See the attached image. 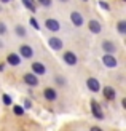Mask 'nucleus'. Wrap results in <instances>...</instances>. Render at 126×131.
Instances as JSON below:
<instances>
[{"label": "nucleus", "mask_w": 126, "mask_h": 131, "mask_svg": "<svg viewBox=\"0 0 126 131\" xmlns=\"http://www.w3.org/2000/svg\"><path fill=\"white\" fill-rule=\"evenodd\" d=\"M102 62H104L105 67H109V69L117 67V64H118V61H117V58L113 56V53H105L104 58H102Z\"/></svg>", "instance_id": "f257e3e1"}, {"label": "nucleus", "mask_w": 126, "mask_h": 131, "mask_svg": "<svg viewBox=\"0 0 126 131\" xmlns=\"http://www.w3.org/2000/svg\"><path fill=\"white\" fill-rule=\"evenodd\" d=\"M43 94H45V97H46L48 101H54L56 97H58V93H56V90H54V88H45Z\"/></svg>", "instance_id": "ddd939ff"}, {"label": "nucleus", "mask_w": 126, "mask_h": 131, "mask_svg": "<svg viewBox=\"0 0 126 131\" xmlns=\"http://www.w3.org/2000/svg\"><path fill=\"white\" fill-rule=\"evenodd\" d=\"M3 102L6 104V106H11V97L8 94H3Z\"/></svg>", "instance_id": "aec40b11"}, {"label": "nucleus", "mask_w": 126, "mask_h": 131, "mask_svg": "<svg viewBox=\"0 0 126 131\" xmlns=\"http://www.w3.org/2000/svg\"><path fill=\"white\" fill-rule=\"evenodd\" d=\"M22 3H24V6H26L27 10L35 11V2H34V0H22Z\"/></svg>", "instance_id": "dca6fc26"}, {"label": "nucleus", "mask_w": 126, "mask_h": 131, "mask_svg": "<svg viewBox=\"0 0 126 131\" xmlns=\"http://www.w3.org/2000/svg\"><path fill=\"white\" fill-rule=\"evenodd\" d=\"M86 86H88L91 91H94V93H97V91L101 90V85H99V80H96L94 77H89L88 80H86Z\"/></svg>", "instance_id": "20e7f679"}, {"label": "nucleus", "mask_w": 126, "mask_h": 131, "mask_svg": "<svg viewBox=\"0 0 126 131\" xmlns=\"http://www.w3.org/2000/svg\"><path fill=\"white\" fill-rule=\"evenodd\" d=\"M2 2H3V3H8V2H10V0H2Z\"/></svg>", "instance_id": "cd10ccee"}, {"label": "nucleus", "mask_w": 126, "mask_h": 131, "mask_svg": "<svg viewBox=\"0 0 126 131\" xmlns=\"http://www.w3.org/2000/svg\"><path fill=\"white\" fill-rule=\"evenodd\" d=\"M85 2H86V0H85Z\"/></svg>", "instance_id": "7c9ffc66"}, {"label": "nucleus", "mask_w": 126, "mask_h": 131, "mask_svg": "<svg viewBox=\"0 0 126 131\" xmlns=\"http://www.w3.org/2000/svg\"><path fill=\"white\" fill-rule=\"evenodd\" d=\"M45 26H46V29H50L51 32H58L59 29H61V26H59V23L56 21V19H46Z\"/></svg>", "instance_id": "6e6552de"}, {"label": "nucleus", "mask_w": 126, "mask_h": 131, "mask_svg": "<svg viewBox=\"0 0 126 131\" xmlns=\"http://www.w3.org/2000/svg\"><path fill=\"white\" fill-rule=\"evenodd\" d=\"M24 107H26V109H29V107H30V101H29V99H26V101H24Z\"/></svg>", "instance_id": "a878e982"}, {"label": "nucleus", "mask_w": 126, "mask_h": 131, "mask_svg": "<svg viewBox=\"0 0 126 131\" xmlns=\"http://www.w3.org/2000/svg\"><path fill=\"white\" fill-rule=\"evenodd\" d=\"M88 29L93 32V34H99V32L102 30V24L99 21H89L88 23Z\"/></svg>", "instance_id": "9d476101"}, {"label": "nucleus", "mask_w": 126, "mask_h": 131, "mask_svg": "<svg viewBox=\"0 0 126 131\" xmlns=\"http://www.w3.org/2000/svg\"><path fill=\"white\" fill-rule=\"evenodd\" d=\"M61 2H67V0H61Z\"/></svg>", "instance_id": "c756f323"}, {"label": "nucleus", "mask_w": 126, "mask_h": 131, "mask_svg": "<svg viewBox=\"0 0 126 131\" xmlns=\"http://www.w3.org/2000/svg\"><path fill=\"white\" fill-rule=\"evenodd\" d=\"M5 32H6V26L3 23H0V34H5Z\"/></svg>", "instance_id": "5701e85b"}, {"label": "nucleus", "mask_w": 126, "mask_h": 131, "mask_svg": "<svg viewBox=\"0 0 126 131\" xmlns=\"http://www.w3.org/2000/svg\"><path fill=\"white\" fill-rule=\"evenodd\" d=\"M56 82H58L59 85H64V83H65V80H64V78H61V77H58V78H56Z\"/></svg>", "instance_id": "b1692460"}, {"label": "nucleus", "mask_w": 126, "mask_h": 131, "mask_svg": "<svg viewBox=\"0 0 126 131\" xmlns=\"http://www.w3.org/2000/svg\"><path fill=\"white\" fill-rule=\"evenodd\" d=\"M19 54L24 56V58H32L34 56V51L29 45H21V48H19Z\"/></svg>", "instance_id": "9b49d317"}, {"label": "nucleus", "mask_w": 126, "mask_h": 131, "mask_svg": "<svg viewBox=\"0 0 126 131\" xmlns=\"http://www.w3.org/2000/svg\"><path fill=\"white\" fill-rule=\"evenodd\" d=\"M91 110H93V115H94L97 120H102L104 118V112L101 110V107H99V104L96 101H91Z\"/></svg>", "instance_id": "7ed1b4c3"}, {"label": "nucleus", "mask_w": 126, "mask_h": 131, "mask_svg": "<svg viewBox=\"0 0 126 131\" xmlns=\"http://www.w3.org/2000/svg\"><path fill=\"white\" fill-rule=\"evenodd\" d=\"M2 47H3V45H2V43H0V48H2Z\"/></svg>", "instance_id": "c85d7f7f"}, {"label": "nucleus", "mask_w": 126, "mask_h": 131, "mask_svg": "<svg viewBox=\"0 0 126 131\" xmlns=\"http://www.w3.org/2000/svg\"><path fill=\"white\" fill-rule=\"evenodd\" d=\"M38 3L43 5V6H50L51 5V0H38Z\"/></svg>", "instance_id": "412c9836"}, {"label": "nucleus", "mask_w": 126, "mask_h": 131, "mask_svg": "<svg viewBox=\"0 0 126 131\" xmlns=\"http://www.w3.org/2000/svg\"><path fill=\"white\" fill-rule=\"evenodd\" d=\"M3 69H5V64H3V62H0V72H2Z\"/></svg>", "instance_id": "bb28decb"}, {"label": "nucleus", "mask_w": 126, "mask_h": 131, "mask_svg": "<svg viewBox=\"0 0 126 131\" xmlns=\"http://www.w3.org/2000/svg\"><path fill=\"white\" fill-rule=\"evenodd\" d=\"M70 21H72V24H75L77 27H80V26H83V16L78 11H72L70 13Z\"/></svg>", "instance_id": "423d86ee"}, {"label": "nucleus", "mask_w": 126, "mask_h": 131, "mask_svg": "<svg viewBox=\"0 0 126 131\" xmlns=\"http://www.w3.org/2000/svg\"><path fill=\"white\" fill-rule=\"evenodd\" d=\"M102 48H104L105 53H115V51H117V47H115V45L112 43L110 40H105V42L102 43Z\"/></svg>", "instance_id": "4468645a"}, {"label": "nucleus", "mask_w": 126, "mask_h": 131, "mask_svg": "<svg viewBox=\"0 0 126 131\" xmlns=\"http://www.w3.org/2000/svg\"><path fill=\"white\" fill-rule=\"evenodd\" d=\"M6 61H8V64H11V66H19L21 64V58L18 54H15V53H11V54H8Z\"/></svg>", "instance_id": "2eb2a0df"}, {"label": "nucleus", "mask_w": 126, "mask_h": 131, "mask_svg": "<svg viewBox=\"0 0 126 131\" xmlns=\"http://www.w3.org/2000/svg\"><path fill=\"white\" fill-rule=\"evenodd\" d=\"M32 70H34L35 75H43L45 72H46L45 66H43L42 62H34V64H32Z\"/></svg>", "instance_id": "f8f14e48"}, {"label": "nucleus", "mask_w": 126, "mask_h": 131, "mask_svg": "<svg viewBox=\"0 0 126 131\" xmlns=\"http://www.w3.org/2000/svg\"><path fill=\"white\" fill-rule=\"evenodd\" d=\"M13 110H15L16 115H22L24 114V107H21V106H15V109H13Z\"/></svg>", "instance_id": "6ab92c4d"}, {"label": "nucleus", "mask_w": 126, "mask_h": 131, "mask_svg": "<svg viewBox=\"0 0 126 131\" xmlns=\"http://www.w3.org/2000/svg\"><path fill=\"white\" fill-rule=\"evenodd\" d=\"M99 5H101V6H102V8H105V10H109V5H107V3H105V2H99Z\"/></svg>", "instance_id": "393cba45"}, {"label": "nucleus", "mask_w": 126, "mask_h": 131, "mask_svg": "<svg viewBox=\"0 0 126 131\" xmlns=\"http://www.w3.org/2000/svg\"><path fill=\"white\" fill-rule=\"evenodd\" d=\"M64 61L67 62L69 66H75L78 62V58H77L75 53H72V51H65V53H64Z\"/></svg>", "instance_id": "39448f33"}, {"label": "nucleus", "mask_w": 126, "mask_h": 131, "mask_svg": "<svg viewBox=\"0 0 126 131\" xmlns=\"http://www.w3.org/2000/svg\"><path fill=\"white\" fill-rule=\"evenodd\" d=\"M102 91H104V97H105L107 101H113V99H115L117 91H115L113 88H112V86H105Z\"/></svg>", "instance_id": "1a4fd4ad"}, {"label": "nucleus", "mask_w": 126, "mask_h": 131, "mask_svg": "<svg viewBox=\"0 0 126 131\" xmlns=\"http://www.w3.org/2000/svg\"><path fill=\"white\" fill-rule=\"evenodd\" d=\"M24 83H27L29 86H37L38 85V75H35V74H24Z\"/></svg>", "instance_id": "f03ea898"}, {"label": "nucleus", "mask_w": 126, "mask_h": 131, "mask_svg": "<svg viewBox=\"0 0 126 131\" xmlns=\"http://www.w3.org/2000/svg\"><path fill=\"white\" fill-rule=\"evenodd\" d=\"M117 27H118V32H120V34H126V21H120Z\"/></svg>", "instance_id": "f3484780"}, {"label": "nucleus", "mask_w": 126, "mask_h": 131, "mask_svg": "<svg viewBox=\"0 0 126 131\" xmlns=\"http://www.w3.org/2000/svg\"><path fill=\"white\" fill-rule=\"evenodd\" d=\"M16 34H18L19 37H24V35H26V29L22 27V26H16Z\"/></svg>", "instance_id": "a211bd4d"}, {"label": "nucleus", "mask_w": 126, "mask_h": 131, "mask_svg": "<svg viewBox=\"0 0 126 131\" xmlns=\"http://www.w3.org/2000/svg\"><path fill=\"white\" fill-rule=\"evenodd\" d=\"M48 45H50L53 50H61L62 45H64V42L61 40V38H58V37H51L50 40H48Z\"/></svg>", "instance_id": "0eeeda50"}, {"label": "nucleus", "mask_w": 126, "mask_h": 131, "mask_svg": "<svg viewBox=\"0 0 126 131\" xmlns=\"http://www.w3.org/2000/svg\"><path fill=\"white\" fill-rule=\"evenodd\" d=\"M30 24H32V26H34V27H35L37 30H38V29H40V26H38V23L35 21V19H34V18H32V19H30Z\"/></svg>", "instance_id": "4be33fe9"}]
</instances>
